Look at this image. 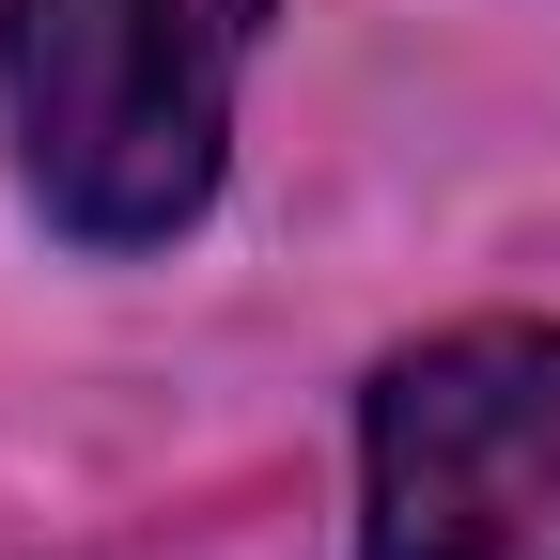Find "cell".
I'll return each mask as SVG.
<instances>
[{
	"label": "cell",
	"mask_w": 560,
	"mask_h": 560,
	"mask_svg": "<svg viewBox=\"0 0 560 560\" xmlns=\"http://www.w3.org/2000/svg\"><path fill=\"white\" fill-rule=\"evenodd\" d=\"M359 560H560V327H452L374 374Z\"/></svg>",
	"instance_id": "2"
},
{
	"label": "cell",
	"mask_w": 560,
	"mask_h": 560,
	"mask_svg": "<svg viewBox=\"0 0 560 560\" xmlns=\"http://www.w3.org/2000/svg\"><path fill=\"white\" fill-rule=\"evenodd\" d=\"M265 0H0L16 172L79 249H156L219 202Z\"/></svg>",
	"instance_id": "1"
}]
</instances>
